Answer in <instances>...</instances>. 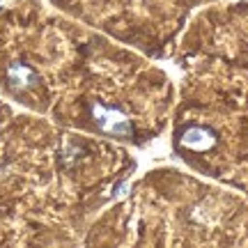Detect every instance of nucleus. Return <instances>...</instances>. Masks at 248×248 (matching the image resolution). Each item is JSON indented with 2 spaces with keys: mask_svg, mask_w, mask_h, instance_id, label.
Listing matches in <instances>:
<instances>
[{
  "mask_svg": "<svg viewBox=\"0 0 248 248\" xmlns=\"http://www.w3.org/2000/svg\"><path fill=\"white\" fill-rule=\"evenodd\" d=\"M214 142H216V136L214 131L204 129V126H188L184 133H182V145L188 147V150H209Z\"/></svg>",
  "mask_w": 248,
  "mask_h": 248,
  "instance_id": "obj_2",
  "label": "nucleus"
},
{
  "mask_svg": "<svg viewBox=\"0 0 248 248\" xmlns=\"http://www.w3.org/2000/svg\"><path fill=\"white\" fill-rule=\"evenodd\" d=\"M92 113H94V120H97L99 126H101L106 133H110V136H124V138H129V136L133 133L131 122L126 120V115H124V113L115 110V108H108V106H101V104H94Z\"/></svg>",
  "mask_w": 248,
  "mask_h": 248,
  "instance_id": "obj_1",
  "label": "nucleus"
},
{
  "mask_svg": "<svg viewBox=\"0 0 248 248\" xmlns=\"http://www.w3.org/2000/svg\"><path fill=\"white\" fill-rule=\"evenodd\" d=\"M7 78H9V85L14 90H28L30 85L37 83V74L30 69V67H26V64L14 62V64H9Z\"/></svg>",
  "mask_w": 248,
  "mask_h": 248,
  "instance_id": "obj_3",
  "label": "nucleus"
}]
</instances>
